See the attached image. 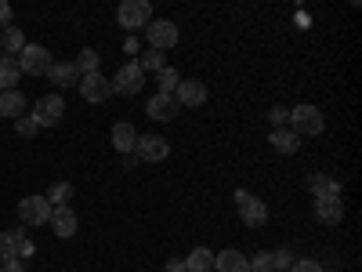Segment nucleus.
I'll list each match as a JSON object with an SVG mask.
<instances>
[{
	"label": "nucleus",
	"instance_id": "4",
	"mask_svg": "<svg viewBox=\"0 0 362 272\" xmlns=\"http://www.w3.org/2000/svg\"><path fill=\"white\" fill-rule=\"evenodd\" d=\"M18 69L25 76H47L51 73V51L44 44H25L18 55Z\"/></svg>",
	"mask_w": 362,
	"mask_h": 272
},
{
	"label": "nucleus",
	"instance_id": "18",
	"mask_svg": "<svg viewBox=\"0 0 362 272\" xmlns=\"http://www.w3.org/2000/svg\"><path fill=\"white\" fill-rule=\"evenodd\" d=\"M112 145H116V153H134V145H138V131H134V124H116L112 128Z\"/></svg>",
	"mask_w": 362,
	"mask_h": 272
},
{
	"label": "nucleus",
	"instance_id": "19",
	"mask_svg": "<svg viewBox=\"0 0 362 272\" xmlns=\"http://www.w3.org/2000/svg\"><path fill=\"white\" fill-rule=\"evenodd\" d=\"M308 189L315 200H326V196H341V181H334L329 174H308Z\"/></svg>",
	"mask_w": 362,
	"mask_h": 272
},
{
	"label": "nucleus",
	"instance_id": "1",
	"mask_svg": "<svg viewBox=\"0 0 362 272\" xmlns=\"http://www.w3.org/2000/svg\"><path fill=\"white\" fill-rule=\"evenodd\" d=\"M297 138H315V135H322V128H326V116H322V109L319 106H297V109H290V124H286Z\"/></svg>",
	"mask_w": 362,
	"mask_h": 272
},
{
	"label": "nucleus",
	"instance_id": "6",
	"mask_svg": "<svg viewBox=\"0 0 362 272\" xmlns=\"http://www.w3.org/2000/svg\"><path fill=\"white\" fill-rule=\"evenodd\" d=\"M37 120V128L44 131V128H54L58 120L66 116V98L62 95H44V98H37V106H33V113H29Z\"/></svg>",
	"mask_w": 362,
	"mask_h": 272
},
{
	"label": "nucleus",
	"instance_id": "5",
	"mask_svg": "<svg viewBox=\"0 0 362 272\" xmlns=\"http://www.w3.org/2000/svg\"><path fill=\"white\" fill-rule=\"evenodd\" d=\"M116 22L124 29H145L153 22V4H148V0H124L116 11Z\"/></svg>",
	"mask_w": 362,
	"mask_h": 272
},
{
	"label": "nucleus",
	"instance_id": "34",
	"mask_svg": "<svg viewBox=\"0 0 362 272\" xmlns=\"http://www.w3.org/2000/svg\"><path fill=\"white\" fill-rule=\"evenodd\" d=\"M0 272H25V261L22 258H8V261H0Z\"/></svg>",
	"mask_w": 362,
	"mask_h": 272
},
{
	"label": "nucleus",
	"instance_id": "22",
	"mask_svg": "<svg viewBox=\"0 0 362 272\" xmlns=\"http://www.w3.org/2000/svg\"><path fill=\"white\" fill-rule=\"evenodd\" d=\"M272 145H276V153H283V157H293L297 149H300V138H297L290 128H276V131H272Z\"/></svg>",
	"mask_w": 362,
	"mask_h": 272
},
{
	"label": "nucleus",
	"instance_id": "28",
	"mask_svg": "<svg viewBox=\"0 0 362 272\" xmlns=\"http://www.w3.org/2000/svg\"><path fill=\"white\" fill-rule=\"evenodd\" d=\"M98 62H102L98 51H95V47H83V51H80V58H76L73 66H76V73L83 76V73H98Z\"/></svg>",
	"mask_w": 362,
	"mask_h": 272
},
{
	"label": "nucleus",
	"instance_id": "36",
	"mask_svg": "<svg viewBox=\"0 0 362 272\" xmlns=\"http://www.w3.org/2000/svg\"><path fill=\"white\" fill-rule=\"evenodd\" d=\"M167 272H185V258H167Z\"/></svg>",
	"mask_w": 362,
	"mask_h": 272
},
{
	"label": "nucleus",
	"instance_id": "20",
	"mask_svg": "<svg viewBox=\"0 0 362 272\" xmlns=\"http://www.w3.org/2000/svg\"><path fill=\"white\" fill-rule=\"evenodd\" d=\"M51 84H58V87H76L80 84V73H76V66L73 62H51Z\"/></svg>",
	"mask_w": 362,
	"mask_h": 272
},
{
	"label": "nucleus",
	"instance_id": "27",
	"mask_svg": "<svg viewBox=\"0 0 362 272\" xmlns=\"http://www.w3.org/2000/svg\"><path fill=\"white\" fill-rule=\"evenodd\" d=\"M156 84H160V95H174L177 84H181V73H177L174 66H163V69L156 73Z\"/></svg>",
	"mask_w": 362,
	"mask_h": 272
},
{
	"label": "nucleus",
	"instance_id": "35",
	"mask_svg": "<svg viewBox=\"0 0 362 272\" xmlns=\"http://www.w3.org/2000/svg\"><path fill=\"white\" fill-rule=\"evenodd\" d=\"M0 26H11V4H8V0H0Z\"/></svg>",
	"mask_w": 362,
	"mask_h": 272
},
{
	"label": "nucleus",
	"instance_id": "26",
	"mask_svg": "<svg viewBox=\"0 0 362 272\" xmlns=\"http://www.w3.org/2000/svg\"><path fill=\"white\" fill-rule=\"evenodd\" d=\"M163 66H167V55H163V51L148 47L145 55H138V69H141V73H160Z\"/></svg>",
	"mask_w": 362,
	"mask_h": 272
},
{
	"label": "nucleus",
	"instance_id": "24",
	"mask_svg": "<svg viewBox=\"0 0 362 272\" xmlns=\"http://www.w3.org/2000/svg\"><path fill=\"white\" fill-rule=\"evenodd\" d=\"M185 272H214V251H210V247H196L185 258Z\"/></svg>",
	"mask_w": 362,
	"mask_h": 272
},
{
	"label": "nucleus",
	"instance_id": "8",
	"mask_svg": "<svg viewBox=\"0 0 362 272\" xmlns=\"http://www.w3.org/2000/svg\"><path fill=\"white\" fill-rule=\"evenodd\" d=\"M109 84H112L116 95H127V98H134L138 91L145 87V73L138 69V62H127V66H119V69H116V76H112Z\"/></svg>",
	"mask_w": 362,
	"mask_h": 272
},
{
	"label": "nucleus",
	"instance_id": "2",
	"mask_svg": "<svg viewBox=\"0 0 362 272\" xmlns=\"http://www.w3.org/2000/svg\"><path fill=\"white\" fill-rule=\"evenodd\" d=\"M177 22H170V18H153V22H148L145 26V40H148V47H153V51H170L174 44H177Z\"/></svg>",
	"mask_w": 362,
	"mask_h": 272
},
{
	"label": "nucleus",
	"instance_id": "12",
	"mask_svg": "<svg viewBox=\"0 0 362 272\" xmlns=\"http://www.w3.org/2000/svg\"><path fill=\"white\" fill-rule=\"evenodd\" d=\"M47 225H51V232H54L58 239H73V236H76V229H80L76 210H73V207H54Z\"/></svg>",
	"mask_w": 362,
	"mask_h": 272
},
{
	"label": "nucleus",
	"instance_id": "33",
	"mask_svg": "<svg viewBox=\"0 0 362 272\" xmlns=\"http://www.w3.org/2000/svg\"><path fill=\"white\" fill-rule=\"evenodd\" d=\"M290 272H326L319 261H312V258H300V261H293L290 265Z\"/></svg>",
	"mask_w": 362,
	"mask_h": 272
},
{
	"label": "nucleus",
	"instance_id": "14",
	"mask_svg": "<svg viewBox=\"0 0 362 272\" xmlns=\"http://www.w3.org/2000/svg\"><path fill=\"white\" fill-rule=\"evenodd\" d=\"M174 102L177 106H189V109L203 106L206 102V84L203 80H181L177 91H174Z\"/></svg>",
	"mask_w": 362,
	"mask_h": 272
},
{
	"label": "nucleus",
	"instance_id": "30",
	"mask_svg": "<svg viewBox=\"0 0 362 272\" xmlns=\"http://www.w3.org/2000/svg\"><path fill=\"white\" fill-rule=\"evenodd\" d=\"M297 258L286 251V247H279V251H272V268H276V272H290V265H293Z\"/></svg>",
	"mask_w": 362,
	"mask_h": 272
},
{
	"label": "nucleus",
	"instance_id": "11",
	"mask_svg": "<svg viewBox=\"0 0 362 272\" xmlns=\"http://www.w3.org/2000/svg\"><path fill=\"white\" fill-rule=\"evenodd\" d=\"M25 254H33V244L25 239L22 229L0 232V261H8V258H25Z\"/></svg>",
	"mask_w": 362,
	"mask_h": 272
},
{
	"label": "nucleus",
	"instance_id": "31",
	"mask_svg": "<svg viewBox=\"0 0 362 272\" xmlns=\"http://www.w3.org/2000/svg\"><path fill=\"white\" fill-rule=\"evenodd\" d=\"M15 131H18L22 138H33V135H40V128H37V120H33V116H29V113L15 120Z\"/></svg>",
	"mask_w": 362,
	"mask_h": 272
},
{
	"label": "nucleus",
	"instance_id": "25",
	"mask_svg": "<svg viewBox=\"0 0 362 272\" xmlns=\"http://www.w3.org/2000/svg\"><path fill=\"white\" fill-rule=\"evenodd\" d=\"M44 200H47L51 207H69V200H73V186H69V181H54V186L44 193Z\"/></svg>",
	"mask_w": 362,
	"mask_h": 272
},
{
	"label": "nucleus",
	"instance_id": "9",
	"mask_svg": "<svg viewBox=\"0 0 362 272\" xmlns=\"http://www.w3.org/2000/svg\"><path fill=\"white\" fill-rule=\"evenodd\" d=\"M134 153H138V160H145V164H163V160L170 157V145H167L163 135H138Z\"/></svg>",
	"mask_w": 362,
	"mask_h": 272
},
{
	"label": "nucleus",
	"instance_id": "7",
	"mask_svg": "<svg viewBox=\"0 0 362 272\" xmlns=\"http://www.w3.org/2000/svg\"><path fill=\"white\" fill-rule=\"evenodd\" d=\"M76 91H80V98H83V102L98 106V102H105V98L112 95V84H109L105 73H83L80 84H76Z\"/></svg>",
	"mask_w": 362,
	"mask_h": 272
},
{
	"label": "nucleus",
	"instance_id": "21",
	"mask_svg": "<svg viewBox=\"0 0 362 272\" xmlns=\"http://www.w3.org/2000/svg\"><path fill=\"white\" fill-rule=\"evenodd\" d=\"M22 47H25V33L18 26H8L4 33H0V51H4L8 58H15V55H22Z\"/></svg>",
	"mask_w": 362,
	"mask_h": 272
},
{
	"label": "nucleus",
	"instance_id": "29",
	"mask_svg": "<svg viewBox=\"0 0 362 272\" xmlns=\"http://www.w3.org/2000/svg\"><path fill=\"white\" fill-rule=\"evenodd\" d=\"M247 265H250V272H276L272 268V251H257L254 258H247Z\"/></svg>",
	"mask_w": 362,
	"mask_h": 272
},
{
	"label": "nucleus",
	"instance_id": "17",
	"mask_svg": "<svg viewBox=\"0 0 362 272\" xmlns=\"http://www.w3.org/2000/svg\"><path fill=\"white\" fill-rule=\"evenodd\" d=\"M0 116H11V120L25 116V95L18 87L15 91H0Z\"/></svg>",
	"mask_w": 362,
	"mask_h": 272
},
{
	"label": "nucleus",
	"instance_id": "16",
	"mask_svg": "<svg viewBox=\"0 0 362 272\" xmlns=\"http://www.w3.org/2000/svg\"><path fill=\"white\" fill-rule=\"evenodd\" d=\"M214 272H250V265H247V254L243 251H221V254H214Z\"/></svg>",
	"mask_w": 362,
	"mask_h": 272
},
{
	"label": "nucleus",
	"instance_id": "3",
	"mask_svg": "<svg viewBox=\"0 0 362 272\" xmlns=\"http://www.w3.org/2000/svg\"><path fill=\"white\" fill-rule=\"evenodd\" d=\"M235 207H239V218H243V225H250V229H257V225L268 222V203H264L261 196L247 193V189H235Z\"/></svg>",
	"mask_w": 362,
	"mask_h": 272
},
{
	"label": "nucleus",
	"instance_id": "10",
	"mask_svg": "<svg viewBox=\"0 0 362 272\" xmlns=\"http://www.w3.org/2000/svg\"><path fill=\"white\" fill-rule=\"evenodd\" d=\"M51 203L44 200V196H25L22 203H18V218H22V225H47L51 222Z\"/></svg>",
	"mask_w": 362,
	"mask_h": 272
},
{
	"label": "nucleus",
	"instance_id": "23",
	"mask_svg": "<svg viewBox=\"0 0 362 272\" xmlns=\"http://www.w3.org/2000/svg\"><path fill=\"white\" fill-rule=\"evenodd\" d=\"M22 80V69H18V58H0V91H15Z\"/></svg>",
	"mask_w": 362,
	"mask_h": 272
},
{
	"label": "nucleus",
	"instance_id": "15",
	"mask_svg": "<svg viewBox=\"0 0 362 272\" xmlns=\"http://www.w3.org/2000/svg\"><path fill=\"white\" fill-rule=\"evenodd\" d=\"M312 207H315V218H319L322 225H341V218H344V203H341V196L315 200Z\"/></svg>",
	"mask_w": 362,
	"mask_h": 272
},
{
	"label": "nucleus",
	"instance_id": "13",
	"mask_svg": "<svg viewBox=\"0 0 362 272\" xmlns=\"http://www.w3.org/2000/svg\"><path fill=\"white\" fill-rule=\"evenodd\" d=\"M177 102H174V95H153L145 102V116L148 120H156V124H167V120H174L177 116Z\"/></svg>",
	"mask_w": 362,
	"mask_h": 272
},
{
	"label": "nucleus",
	"instance_id": "32",
	"mask_svg": "<svg viewBox=\"0 0 362 272\" xmlns=\"http://www.w3.org/2000/svg\"><path fill=\"white\" fill-rule=\"evenodd\" d=\"M268 120H272V128H286L290 124V109L286 106H272L268 109Z\"/></svg>",
	"mask_w": 362,
	"mask_h": 272
}]
</instances>
